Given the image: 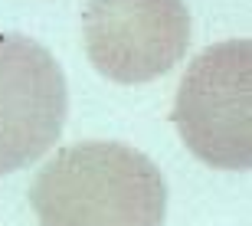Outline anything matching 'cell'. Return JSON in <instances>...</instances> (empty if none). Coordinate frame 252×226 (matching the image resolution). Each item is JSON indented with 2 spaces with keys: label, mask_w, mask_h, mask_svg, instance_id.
Wrapping results in <instances>:
<instances>
[{
  "label": "cell",
  "mask_w": 252,
  "mask_h": 226,
  "mask_svg": "<svg viewBox=\"0 0 252 226\" xmlns=\"http://www.w3.org/2000/svg\"><path fill=\"white\" fill-rule=\"evenodd\" d=\"M69 115L65 72L43 43L0 33V177L36 164Z\"/></svg>",
  "instance_id": "277c9868"
},
{
  "label": "cell",
  "mask_w": 252,
  "mask_h": 226,
  "mask_svg": "<svg viewBox=\"0 0 252 226\" xmlns=\"http://www.w3.org/2000/svg\"><path fill=\"white\" fill-rule=\"evenodd\" d=\"M252 43L226 39L203 49L177 89L174 125L196 161L220 170L252 164Z\"/></svg>",
  "instance_id": "7a4b0ae2"
},
{
  "label": "cell",
  "mask_w": 252,
  "mask_h": 226,
  "mask_svg": "<svg viewBox=\"0 0 252 226\" xmlns=\"http://www.w3.org/2000/svg\"><path fill=\"white\" fill-rule=\"evenodd\" d=\"M82 39L102 79L144 85L187 56L190 10L184 0H85Z\"/></svg>",
  "instance_id": "3957f363"
},
{
  "label": "cell",
  "mask_w": 252,
  "mask_h": 226,
  "mask_svg": "<svg viewBox=\"0 0 252 226\" xmlns=\"http://www.w3.org/2000/svg\"><path fill=\"white\" fill-rule=\"evenodd\" d=\"M30 207L39 226H164L167 184L138 148L79 141L36 170Z\"/></svg>",
  "instance_id": "6da1fadb"
}]
</instances>
